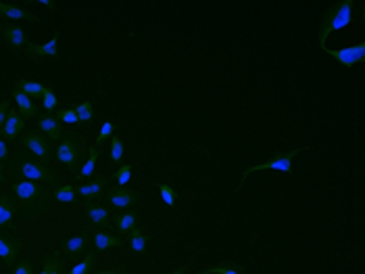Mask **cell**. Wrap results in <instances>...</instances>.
<instances>
[{
    "label": "cell",
    "instance_id": "1",
    "mask_svg": "<svg viewBox=\"0 0 365 274\" xmlns=\"http://www.w3.org/2000/svg\"><path fill=\"white\" fill-rule=\"evenodd\" d=\"M10 195L19 208L21 216L27 218H38L50 212V191L44 189L42 185L29 182V180H17L10 185Z\"/></svg>",
    "mask_w": 365,
    "mask_h": 274
},
{
    "label": "cell",
    "instance_id": "2",
    "mask_svg": "<svg viewBox=\"0 0 365 274\" xmlns=\"http://www.w3.org/2000/svg\"><path fill=\"white\" fill-rule=\"evenodd\" d=\"M353 6H355V0H338L328 10H324L322 21L318 23V40L322 48L326 46V40L330 34L349 27L353 19Z\"/></svg>",
    "mask_w": 365,
    "mask_h": 274
},
{
    "label": "cell",
    "instance_id": "3",
    "mask_svg": "<svg viewBox=\"0 0 365 274\" xmlns=\"http://www.w3.org/2000/svg\"><path fill=\"white\" fill-rule=\"evenodd\" d=\"M17 174L21 176V180H29V182H36V185H42V187H52L59 182V170L54 166H48V164H42L33 157H29L27 153L21 155L19 159V166H17Z\"/></svg>",
    "mask_w": 365,
    "mask_h": 274
},
{
    "label": "cell",
    "instance_id": "4",
    "mask_svg": "<svg viewBox=\"0 0 365 274\" xmlns=\"http://www.w3.org/2000/svg\"><path fill=\"white\" fill-rule=\"evenodd\" d=\"M88 151L86 143H82V138L77 134H67L59 140L57 149H54V159L65 164L73 174L80 170V161L84 159V153Z\"/></svg>",
    "mask_w": 365,
    "mask_h": 274
},
{
    "label": "cell",
    "instance_id": "5",
    "mask_svg": "<svg viewBox=\"0 0 365 274\" xmlns=\"http://www.w3.org/2000/svg\"><path fill=\"white\" fill-rule=\"evenodd\" d=\"M21 145L25 149V153L42 164H48L52 166V149H50V143L44 138V134L33 128V130H27L21 134Z\"/></svg>",
    "mask_w": 365,
    "mask_h": 274
},
{
    "label": "cell",
    "instance_id": "6",
    "mask_svg": "<svg viewBox=\"0 0 365 274\" xmlns=\"http://www.w3.org/2000/svg\"><path fill=\"white\" fill-rule=\"evenodd\" d=\"M303 151H307V147H297V149H292V151H288V153H278V155H274L271 159H267V161H263V164H257V166L246 168V170L242 172V176H240V185H242V180H244L248 174H255V172H261V170H276V172H282V174H292V159H295L299 153H303Z\"/></svg>",
    "mask_w": 365,
    "mask_h": 274
},
{
    "label": "cell",
    "instance_id": "7",
    "mask_svg": "<svg viewBox=\"0 0 365 274\" xmlns=\"http://www.w3.org/2000/svg\"><path fill=\"white\" fill-rule=\"evenodd\" d=\"M19 216L21 214L13 195H0V235H15Z\"/></svg>",
    "mask_w": 365,
    "mask_h": 274
},
{
    "label": "cell",
    "instance_id": "8",
    "mask_svg": "<svg viewBox=\"0 0 365 274\" xmlns=\"http://www.w3.org/2000/svg\"><path fill=\"white\" fill-rule=\"evenodd\" d=\"M322 50L328 52L330 57H334V61H338L343 67H353V65H359L365 61V42H357V44L347 46V48H328V46H324Z\"/></svg>",
    "mask_w": 365,
    "mask_h": 274
},
{
    "label": "cell",
    "instance_id": "9",
    "mask_svg": "<svg viewBox=\"0 0 365 274\" xmlns=\"http://www.w3.org/2000/svg\"><path fill=\"white\" fill-rule=\"evenodd\" d=\"M84 212L96 231H107V226H111V222H113L111 208L103 206L98 201H84Z\"/></svg>",
    "mask_w": 365,
    "mask_h": 274
},
{
    "label": "cell",
    "instance_id": "10",
    "mask_svg": "<svg viewBox=\"0 0 365 274\" xmlns=\"http://www.w3.org/2000/svg\"><path fill=\"white\" fill-rule=\"evenodd\" d=\"M88 245H90V231H82L73 237L63 239L59 252L67 258H82L88 254Z\"/></svg>",
    "mask_w": 365,
    "mask_h": 274
},
{
    "label": "cell",
    "instance_id": "11",
    "mask_svg": "<svg viewBox=\"0 0 365 274\" xmlns=\"http://www.w3.org/2000/svg\"><path fill=\"white\" fill-rule=\"evenodd\" d=\"M138 193H134L132 189H126V187H115V189H109L107 193V206L109 208H117V210H132L138 206Z\"/></svg>",
    "mask_w": 365,
    "mask_h": 274
},
{
    "label": "cell",
    "instance_id": "12",
    "mask_svg": "<svg viewBox=\"0 0 365 274\" xmlns=\"http://www.w3.org/2000/svg\"><path fill=\"white\" fill-rule=\"evenodd\" d=\"M0 36H2L6 46L17 48V50H23L29 44V36L19 23H2L0 25Z\"/></svg>",
    "mask_w": 365,
    "mask_h": 274
},
{
    "label": "cell",
    "instance_id": "13",
    "mask_svg": "<svg viewBox=\"0 0 365 274\" xmlns=\"http://www.w3.org/2000/svg\"><path fill=\"white\" fill-rule=\"evenodd\" d=\"M109 185H111V178H107V176H100V178L90 180V182H82V185L75 187L77 197H82L84 201H96L105 193H109Z\"/></svg>",
    "mask_w": 365,
    "mask_h": 274
},
{
    "label": "cell",
    "instance_id": "14",
    "mask_svg": "<svg viewBox=\"0 0 365 274\" xmlns=\"http://www.w3.org/2000/svg\"><path fill=\"white\" fill-rule=\"evenodd\" d=\"M90 243L94 245V252H109L126 245V239L119 233H109V231H94L90 235Z\"/></svg>",
    "mask_w": 365,
    "mask_h": 274
},
{
    "label": "cell",
    "instance_id": "15",
    "mask_svg": "<svg viewBox=\"0 0 365 274\" xmlns=\"http://www.w3.org/2000/svg\"><path fill=\"white\" fill-rule=\"evenodd\" d=\"M21 256V239L17 235H0V260L6 266H15Z\"/></svg>",
    "mask_w": 365,
    "mask_h": 274
},
{
    "label": "cell",
    "instance_id": "16",
    "mask_svg": "<svg viewBox=\"0 0 365 274\" xmlns=\"http://www.w3.org/2000/svg\"><path fill=\"white\" fill-rule=\"evenodd\" d=\"M23 130H25V117L17 111V107H10L6 120L0 128V136L8 138V140H15Z\"/></svg>",
    "mask_w": 365,
    "mask_h": 274
},
{
    "label": "cell",
    "instance_id": "17",
    "mask_svg": "<svg viewBox=\"0 0 365 274\" xmlns=\"http://www.w3.org/2000/svg\"><path fill=\"white\" fill-rule=\"evenodd\" d=\"M0 19H4V21H23L25 19V21H33V23L42 21L31 10H27L23 6H17L13 2H2V0H0Z\"/></svg>",
    "mask_w": 365,
    "mask_h": 274
},
{
    "label": "cell",
    "instance_id": "18",
    "mask_svg": "<svg viewBox=\"0 0 365 274\" xmlns=\"http://www.w3.org/2000/svg\"><path fill=\"white\" fill-rule=\"evenodd\" d=\"M38 130L44 134L46 140L54 143V140H61L65 134H63V124L52 115V113H46L42 117H38Z\"/></svg>",
    "mask_w": 365,
    "mask_h": 274
},
{
    "label": "cell",
    "instance_id": "19",
    "mask_svg": "<svg viewBox=\"0 0 365 274\" xmlns=\"http://www.w3.org/2000/svg\"><path fill=\"white\" fill-rule=\"evenodd\" d=\"M59 38H61V31L57 29L54 36L48 42H44V44H31L29 42L23 50L29 57H57L59 55Z\"/></svg>",
    "mask_w": 365,
    "mask_h": 274
},
{
    "label": "cell",
    "instance_id": "20",
    "mask_svg": "<svg viewBox=\"0 0 365 274\" xmlns=\"http://www.w3.org/2000/svg\"><path fill=\"white\" fill-rule=\"evenodd\" d=\"M151 237L149 233H144L140 226H134L128 235H126V245L132 254H144L149 250Z\"/></svg>",
    "mask_w": 365,
    "mask_h": 274
},
{
    "label": "cell",
    "instance_id": "21",
    "mask_svg": "<svg viewBox=\"0 0 365 274\" xmlns=\"http://www.w3.org/2000/svg\"><path fill=\"white\" fill-rule=\"evenodd\" d=\"M113 226L119 235H128L134 226H138V212L136 210H121L113 218Z\"/></svg>",
    "mask_w": 365,
    "mask_h": 274
},
{
    "label": "cell",
    "instance_id": "22",
    "mask_svg": "<svg viewBox=\"0 0 365 274\" xmlns=\"http://www.w3.org/2000/svg\"><path fill=\"white\" fill-rule=\"evenodd\" d=\"M13 101H15L17 111H19L25 120L38 117V107H36V101H33V99H29L27 94H23V92H19V90H13Z\"/></svg>",
    "mask_w": 365,
    "mask_h": 274
},
{
    "label": "cell",
    "instance_id": "23",
    "mask_svg": "<svg viewBox=\"0 0 365 274\" xmlns=\"http://www.w3.org/2000/svg\"><path fill=\"white\" fill-rule=\"evenodd\" d=\"M98 155H100V147L98 145H90L88 147V159L84 161V166L73 174L77 180H86V178H90L92 174H94V170H96V159H98Z\"/></svg>",
    "mask_w": 365,
    "mask_h": 274
},
{
    "label": "cell",
    "instance_id": "24",
    "mask_svg": "<svg viewBox=\"0 0 365 274\" xmlns=\"http://www.w3.org/2000/svg\"><path fill=\"white\" fill-rule=\"evenodd\" d=\"M48 191H50L52 201H57V203H73L77 199V189L73 185H59L57 182Z\"/></svg>",
    "mask_w": 365,
    "mask_h": 274
},
{
    "label": "cell",
    "instance_id": "25",
    "mask_svg": "<svg viewBox=\"0 0 365 274\" xmlns=\"http://www.w3.org/2000/svg\"><path fill=\"white\" fill-rule=\"evenodd\" d=\"M15 90H19V92H23V94H27L29 99H42V94H44V90H46V86L42 84V82H33V80H17V84H15Z\"/></svg>",
    "mask_w": 365,
    "mask_h": 274
},
{
    "label": "cell",
    "instance_id": "26",
    "mask_svg": "<svg viewBox=\"0 0 365 274\" xmlns=\"http://www.w3.org/2000/svg\"><path fill=\"white\" fill-rule=\"evenodd\" d=\"M96 271V252H88L75 266H71L69 274H92Z\"/></svg>",
    "mask_w": 365,
    "mask_h": 274
},
{
    "label": "cell",
    "instance_id": "27",
    "mask_svg": "<svg viewBox=\"0 0 365 274\" xmlns=\"http://www.w3.org/2000/svg\"><path fill=\"white\" fill-rule=\"evenodd\" d=\"M124 153H126V143L119 134H113L111 136V145H109V157L113 164H119L124 159Z\"/></svg>",
    "mask_w": 365,
    "mask_h": 274
},
{
    "label": "cell",
    "instance_id": "28",
    "mask_svg": "<svg viewBox=\"0 0 365 274\" xmlns=\"http://www.w3.org/2000/svg\"><path fill=\"white\" fill-rule=\"evenodd\" d=\"M202 274H244V271H242V266H238V264L225 260V262L219 264V266H211V268H207Z\"/></svg>",
    "mask_w": 365,
    "mask_h": 274
},
{
    "label": "cell",
    "instance_id": "29",
    "mask_svg": "<svg viewBox=\"0 0 365 274\" xmlns=\"http://www.w3.org/2000/svg\"><path fill=\"white\" fill-rule=\"evenodd\" d=\"M61 256H63L61 252H52V254L46 256L44 264L48 266V274H65V271H63V258Z\"/></svg>",
    "mask_w": 365,
    "mask_h": 274
},
{
    "label": "cell",
    "instance_id": "30",
    "mask_svg": "<svg viewBox=\"0 0 365 274\" xmlns=\"http://www.w3.org/2000/svg\"><path fill=\"white\" fill-rule=\"evenodd\" d=\"M73 111H75V115H77V120L80 122H90L92 117H94V107H92V101H84V103H77V105H73Z\"/></svg>",
    "mask_w": 365,
    "mask_h": 274
},
{
    "label": "cell",
    "instance_id": "31",
    "mask_svg": "<svg viewBox=\"0 0 365 274\" xmlns=\"http://www.w3.org/2000/svg\"><path fill=\"white\" fill-rule=\"evenodd\" d=\"M42 109H44L46 113H52V111L59 109V96H57L54 90L48 88V86H46V90H44V94H42Z\"/></svg>",
    "mask_w": 365,
    "mask_h": 274
},
{
    "label": "cell",
    "instance_id": "32",
    "mask_svg": "<svg viewBox=\"0 0 365 274\" xmlns=\"http://www.w3.org/2000/svg\"><path fill=\"white\" fill-rule=\"evenodd\" d=\"M61 124H80V120H77V115H75V111H73V107H61V109H57L54 113H52Z\"/></svg>",
    "mask_w": 365,
    "mask_h": 274
},
{
    "label": "cell",
    "instance_id": "33",
    "mask_svg": "<svg viewBox=\"0 0 365 274\" xmlns=\"http://www.w3.org/2000/svg\"><path fill=\"white\" fill-rule=\"evenodd\" d=\"M132 172H134V166H132V164H124V166L113 174V180L117 182V187H126V185L132 180Z\"/></svg>",
    "mask_w": 365,
    "mask_h": 274
},
{
    "label": "cell",
    "instance_id": "34",
    "mask_svg": "<svg viewBox=\"0 0 365 274\" xmlns=\"http://www.w3.org/2000/svg\"><path fill=\"white\" fill-rule=\"evenodd\" d=\"M159 193H161V199H163V203L167 206V208H174L176 206V199H178V191L172 187V185H165V182H161L159 185Z\"/></svg>",
    "mask_w": 365,
    "mask_h": 274
},
{
    "label": "cell",
    "instance_id": "35",
    "mask_svg": "<svg viewBox=\"0 0 365 274\" xmlns=\"http://www.w3.org/2000/svg\"><path fill=\"white\" fill-rule=\"evenodd\" d=\"M115 134V126L107 120V122H103V128H100V132H98V136H96V140H94V145H98V147H103V143L107 140V138H111Z\"/></svg>",
    "mask_w": 365,
    "mask_h": 274
},
{
    "label": "cell",
    "instance_id": "36",
    "mask_svg": "<svg viewBox=\"0 0 365 274\" xmlns=\"http://www.w3.org/2000/svg\"><path fill=\"white\" fill-rule=\"evenodd\" d=\"M13 274H33V268L27 260H17L15 268H13Z\"/></svg>",
    "mask_w": 365,
    "mask_h": 274
},
{
    "label": "cell",
    "instance_id": "37",
    "mask_svg": "<svg viewBox=\"0 0 365 274\" xmlns=\"http://www.w3.org/2000/svg\"><path fill=\"white\" fill-rule=\"evenodd\" d=\"M8 109H10V101L8 99H2L0 101V128H2V124H4V120L8 115Z\"/></svg>",
    "mask_w": 365,
    "mask_h": 274
},
{
    "label": "cell",
    "instance_id": "38",
    "mask_svg": "<svg viewBox=\"0 0 365 274\" xmlns=\"http://www.w3.org/2000/svg\"><path fill=\"white\" fill-rule=\"evenodd\" d=\"M6 159H8V147H6L4 140H0V161L4 164Z\"/></svg>",
    "mask_w": 365,
    "mask_h": 274
},
{
    "label": "cell",
    "instance_id": "39",
    "mask_svg": "<svg viewBox=\"0 0 365 274\" xmlns=\"http://www.w3.org/2000/svg\"><path fill=\"white\" fill-rule=\"evenodd\" d=\"M98 274H128L126 268H111V271H98Z\"/></svg>",
    "mask_w": 365,
    "mask_h": 274
},
{
    "label": "cell",
    "instance_id": "40",
    "mask_svg": "<svg viewBox=\"0 0 365 274\" xmlns=\"http://www.w3.org/2000/svg\"><path fill=\"white\" fill-rule=\"evenodd\" d=\"M38 4H44V6H48V8H54V6H57L54 0H38Z\"/></svg>",
    "mask_w": 365,
    "mask_h": 274
},
{
    "label": "cell",
    "instance_id": "41",
    "mask_svg": "<svg viewBox=\"0 0 365 274\" xmlns=\"http://www.w3.org/2000/svg\"><path fill=\"white\" fill-rule=\"evenodd\" d=\"M4 176H6V168H4V164L0 161V185H2V180H4Z\"/></svg>",
    "mask_w": 365,
    "mask_h": 274
},
{
    "label": "cell",
    "instance_id": "42",
    "mask_svg": "<svg viewBox=\"0 0 365 274\" xmlns=\"http://www.w3.org/2000/svg\"><path fill=\"white\" fill-rule=\"evenodd\" d=\"M188 273V266H182V268H178V271H174L172 274H186Z\"/></svg>",
    "mask_w": 365,
    "mask_h": 274
}]
</instances>
